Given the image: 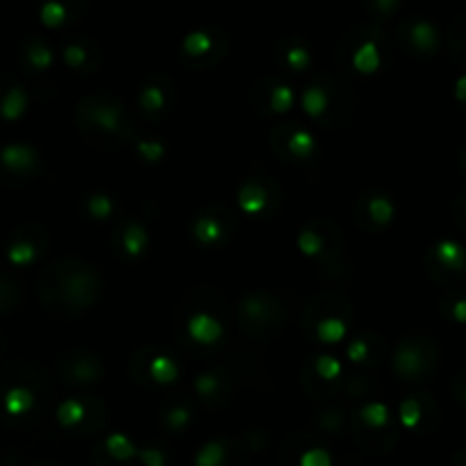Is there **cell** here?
<instances>
[{
  "label": "cell",
  "mask_w": 466,
  "mask_h": 466,
  "mask_svg": "<svg viewBox=\"0 0 466 466\" xmlns=\"http://www.w3.org/2000/svg\"><path fill=\"white\" fill-rule=\"evenodd\" d=\"M85 109H89V121L94 123L96 130L105 132V135H118L123 130V109L121 105H116L114 100H86L82 105Z\"/></svg>",
  "instance_id": "obj_1"
},
{
  "label": "cell",
  "mask_w": 466,
  "mask_h": 466,
  "mask_svg": "<svg viewBox=\"0 0 466 466\" xmlns=\"http://www.w3.org/2000/svg\"><path fill=\"white\" fill-rule=\"evenodd\" d=\"M426 364L428 360L426 355H423V349H419V346L405 344V346H399V350H396L394 367L399 376L419 378L423 373V369H426Z\"/></svg>",
  "instance_id": "obj_2"
},
{
  "label": "cell",
  "mask_w": 466,
  "mask_h": 466,
  "mask_svg": "<svg viewBox=\"0 0 466 466\" xmlns=\"http://www.w3.org/2000/svg\"><path fill=\"white\" fill-rule=\"evenodd\" d=\"M408 41L414 46V50L423 55H432L440 48V32L432 23L414 21L408 27Z\"/></svg>",
  "instance_id": "obj_3"
},
{
  "label": "cell",
  "mask_w": 466,
  "mask_h": 466,
  "mask_svg": "<svg viewBox=\"0 0 466 466\" xmlns=\"http://www.w3.org/2000/svg\"><path fill=\"white\" fill-rule=\"evenodd\" d=\"M432 255L440 262V267L446 273H464L466 271V250L455 241H440V244L432 248Z\"/></svg>",
  "instance_id": "obj_4"
},
{
  "label": "cell",
  "mask_w": 466,
  "mask_h": 466,
  "mask_svg": "<svg viewBox=\"0 0 466 466\" xmlns=\"http://www.w3.org/2000/svg\"><path fill=\"white\" fill-rule=\"evenodd\" d=\"M187 330H189V335L194 337L198 344H214V341L221 337V323H218L214 317H209V314L203 312V314H196V317L191 319Z\"/></svg>",
  "instance_id": "obj_5"
},
{
  "label": "cell",
  "mask_w": 466,
  "mask_h": 466,
  "mask_svg": "<svg viewBox=\"0 0 466 466\" xmlns=\"http://www.w3.org/2000/svg\"><path fill=\"white\" fill-rule=\"evenodd\" d=\"M3 164L9 168V171L25 173V171H30V168L36 167V155H35V150L27 148V146L14 144V146H7V148L3 150Z\"/></svg>",
  "instance_id": "obj_6"
},
{
  "label": "cell",
  "mask_w": 466,
  "mask_h": 466,
  "mask_svg": "<svg viewBox=\"0 0 466 466\" xmlns=\"http://www.w3.org/2000/svg\"><path fill=\"white\" fill-rule=\"evenodd\" d=\"M226 228H223L221 218L217 217H209V214H203V217L196 218L194 223V237L196 241H200V244L209 246V244H218V241L226 237Z\"/></svg>",
  "instance_id": "obj_7"
},
{
  "label": "cell",
  "mask_w": 466,
  "mask_h": 466,
  "mask_svg": "<svg viewBox=\"0 0 466 466\" xmlns=\"http://www.w3.org/2000/svg\"><path fill=\"white\" fill-rule=\"evenodd\" d=\"M268 205V194L262 189L259 182H246L239 191V208L246 214L264 212Z\"/></svg>",
  "instance_id": "obj_8"
},
{
  "label": "cell",
  "mask_w": 466,
  "mask_h": 466,
  "mask_svg": "<svg viewBox=\"0 0 466 466\" xmlns=\"http://www.w3.org/2000/svg\"><path fill=\"white\" fill-rule=\"evenodd\" d=\"M214 46H217V39H214L208 30H198L191 32V35L182 41V53H185L187 57H203V55L212 53Z\"/></svg>",
  "instance_id": "obj_9"
},
{
  "label": "cell",
  "mask_w": 466,
  "mask_h": 466,
  "mask_svg": "<svg viewBox=\"0 0 466 466\" xmlns=\"http://www.w3.org/2000/svg\"><path fill=\"white\" fill-rule=\"evenodd\" d=\"M328 103H330V96H328V91L323 86L314 85L305 89L303 107L305 114H309L312 118H321L328 112Z\"/></svg>",
  "instance_id": "obj_10"
},
{
  "label": "cell",
  "mask_w": 466,
  "mask_h": 466,
  "mask_svg": "<svg viewBox=\"0 0 466 466\" xmlns=\"http://www.w3.org/2000/svg\"><path fill=\"white\" fill-rule=\"evenodd\" d=\"M121 239H123V250H126L127 258H139L144 253V248L148 246V235L141 226L137 223H130L126 226V230L121 232Z\"/></svg>",
  "instance_id": "obj_11"
},
{
  "label": "cell",
  "mask_w": 466,
  "mask_h": 466,
  "mask_svg": "<svg viewBox=\"0 0 466 466\" xmlns=\"http://www.w3.org/2000/svg\"><path fill=\"white\" fill-rule=\"evenodd\" d=\"M353 66L360 73H373L380 66V53H378L376 41H364L353 55Z\"/></svg>",
  "instance_id": "obj_12"
},
{
  "label": "cell",
  "mask_w": 466,
  "mask_h": 466,
  "mask_svg": "<svg viewBox=\"0 0 466 466\" xmlns=\"http://www.w3.org/2000/svg\"><path fill=\"white\" fill-rule=\"evenodd\" d=\"M394 203H391L387 196H373L367 198V214L371 221H376L378 226H387V223L394 218Z\"/></svg>",
  "instance_id": "obj_13"
},
{
  "label": "cell",
  "mask_w": 466,
  "mask_h": 466,
  "mask_svg": "<svg viewBox=\"0 0 466 466\" xmlns=\"http://www.w3.org/2000/svg\"><path fill=\"white\" fill-rule=\"evenodd\" d=\"M287 146H289L291 155H294L296 159H305V157H309V155H312L314 137L309 135V132L296 127V130L291 132L289 137H287Z\"/></svg>",
  "instance_id": "obj_14"
},
{
  "label": "cell",
  "mask_w": 466,
  "mask_h": 466,
  "mask_svg": "<svg viewBox=\"0 0 466 466\" xmlns=\"http://www.w3.org/2000/svg\"><path fill=\"white\" fill-rule=\"evenodd\" d=\"M280 55H282V59H285L287 66L294 68L296 73L305 71V68L312 64V55H309V50L300 44H289Z\"/></svg>",
  "instance_id": "obj_15"
},
{
  "label": "cell",
  "mask_w": 466,
  "mask_h": 466,
  "mask_svg": "<svg viewBox=\"0 0 466 466\" xmlns=\"http://www.w3.org/2000/svg\"><path fill=\"white\" fill-rule=\"evenodd\" d=\"M25 59L30 62L32 68H39V71H46V68L53 64V50L44 44V41H32L25 48Z\"/></svg>",
  "instance_id": "obj_16"
},
{
  "label": "cell",
  "mask_w": 466,
  "mask_h": 466,
  "mask_svg": "<svg viewBox=\"0 0 466 466\" xmlns=\"http://www.w3.org/2000/svg\"><path fill=\"white\" fill-rule=\"evenodd\" d=\"M32 394L27 390H23V387H16V390L9 391L7 396H5V410H7L9 414H14V417H21V414H25L27 410L32 408Z\"/></svg>",
  "instance_id": "obj_17"
},
{
  "label": "cell",
  "mask_w": 466,
  "mask_h": 466,
  "mask_svg": "<svg viewBox=\"0 0 466 466\" xmlns=\"http://www.w3.org/2000/svg\"><path fill=\"white\" fill-rule=\"evenodd\" d=\"M25 105L27 100H25V94H23V89L21 86H14V89L3 98V107H0V112H3V116L7 118V121H14V118H18L23 112H25Z\"/></svg>",
  "instance_id": "obj_18"
},
{
  "label": "cell",
  "mask_w": 466,
  "mask_h": 466,
  "mask_svg": "<svg viewBox=\"0 0 466 466\" xmlns=\"http://www.w3.org/2000/svg\"><path fill=\"white\" fill-rule=\"evenodd\" d=\"M226 462V446L218 441H209L196 455V466H223Z\"/></svg>",
  "instance_id": "obj_19"
},
{
  "label": "cell",
  "mask_w": 466,
  "mask_h": 466,
  "mask_svg": "<svg viewBox=\"0 0 466 466\" xmlns=\"http://www.w3.org/2000/svg\"><path fill=\"white\" fill-rule=\"evenodd\" d=\"M346 335V326L341 319H323L317 326V337L326 344H337Z\"/></svg>",
  "instance_id": "obj_20"
},
{
  "label": "cell",
  "mask_w": 466,
  "mask_h": 466,
  "mask_svg": "<svg viewBox=\"0 0 466 466\" xmlns=\"http://www.w3.org/2000/svg\"><path fill=\"white\" fill-rule=\"evenodd\" d=\"M268 103H271L273 112L282 114L294 105V91L287 85H273L271 94H268Z\"/></svg>",
  "instance_id": "obj_21"
},
{
  "label": "cell",
  "mask_w": 466,
  "mask_h": 466,
  "mask_svg": "<svg viewBox=\"0 0 466 466\" xmlns=\"http://www.w3.org/2000/svg\"><path fill=\"white\" fill-rule=\"evenodd\" d=\"M105 446H107L109 455H112L114 460H132L135 455H139L135 446H132V441L123 435H112Z\"/></svg>",
  "instance_id": "obj_22"
},
{
  "label": "cell",
  "mask_w": 466,
  "mask_h": 466,
  "mask_svg": "<svg viewBox=\"0 0 466 466\" xmlns=\"http://www.w3.org/2000/svg\"><path fill=\"white\" fill-rule=\"evenodd\" d=\"M82 419H85V408H82L77 400H66V403L57 410V421L66 428L77 426Z\"/></svg>",
  "instance_id": "obj_23"
},
{
  "label": "cell",
  "mask_w": 466,
  "mask_h": 466,
  "mask_svg": "<svg viewBox=\"0 0 466 466\" xmlns=\"http://www.w3.org/2000/svg\"><path fill=\"white\" fill-rule=\"evenodd\" d=\"M362 421L367 423L369 428H382L390 421V410L382 403H369L367 408L362 410Z\"/></svg>",
  "instance_id": "obj_24"
},
{
  "label": "cell",
  "mask_w": 466,
  "mask_h": 466,
  "mask_svg": "<svg viewBox=\"0 0 466 466\" xmlns=\"http://www.w3.org/2000/svg\"><path fill=\"white\" fill-rule=\"evenodd\" d=\"M150 376L157 382H173L177 378V367L167 358H157L150 362Z\"/></svg>",
  "instance_id": "obj_25"
},
{
  "label": "cell",
  "mask_w": 466,
  "mask_h": 466,
  "mask_svg": "<svg viewBox=\"0 0 466 466\" xmlns=\"http://www.w3.org/2000/svg\"><path fill=\"white\" fill-rule=\"evenodd\" d=\"M41 21L46 23L48 27H57L66 21V9L59 0H48V3L41 7Z\"/></svg>",
  "instance_id": "obj_26"
},
{
  "label": "cell",
  "mask_w": 466,
  "mask_h": 466,
  "mask_svg": "<svg viewBox=\"0 0 466 466\" xmlns=\"http://www.w3.org/2000/svg\"><path fill=\"white\" fill-rule=\"evenodd\" d=\"M9 259H12V264H18V267H23V264H30L32 259L36 258V248L32 244H27L25 239H18L14 241L12 246H9Z\"/></svg>",
  "instance_id": "obj_27"
},
{
  "label": "cell",
  "mask_w": 466,
  "mask_h": 466,
  "mask_svg": "<svg viewBox=\"0 0 466 466\" xmlns=\"http://www.w3.org/2000/svg\"><path fill=\"white\" fill-rule=\"evenodd\" d=\"M139 105L144 112H159V109H164L162 86H146L139 96Z\"/></svg>",
  "instance_id": "obj_28"
},
{
  "label": "cell",
  "mask_w": 466,
  "mask_h": 466,
  "mask_svg": "<svg viewBox=\"0 0 466 466\" xmlns=\"http://www.w3.org/2000/svg\"><path fill=\"white\" fill-rule=\"evenodd\" d=\"M86 212L91 214V218L96 221H105L112 214V198L109 196H89L86 198Z\"/></svg>",
  "instance_id": "obj_29"
},
{
  "label": "cell",
  "mask_w": 466,
  "mask_h": 466,
  "mask_svg": "<svg viewBox=\"0 0 466 466\" xmlns=\"http://www.w3.org/2000/svg\"><path fill=\"white\" fill-rule=\"evenodd\" d=\"M400 423H403L408 431L417 428L421 423V405L417 399H408L400 405Z\"/></svg>",
  "instance_id": "obj_30"
},
{
  "label": "cell",
  "mask_w": 466,
  "mask_h": 466,
  "mask_svg": "<svg viewBox=\"0 0 466 466\" xmlns=\"http://www.w3.org/2000/svg\"><path fill=\"white\" fill-rule=\"evenodd\" d=\"M64 59H66L68 66L86 68V64H89V50L80 44H68L64 48Z\"/></svg>",
  "instance_id": "obj_31"
},
{
  "label": "cell",
  "mask_w": 466,
  "mask_h": 466,
  "mask_svg": "<svg viewBox=\"0 0 466 466\" xmlns=\"http://www.w3.org/2000/svg\"><path fill=\"white\" fill-rule=\"evenodd\" d=\"M137 148H139L141 157H144L146 162H150V164H157L159 159L164 157V144H162V141L141 139L139 144H137Z\"/></svg>",
  "instance_id": "obj_32"
},
{
  "label": "cell",
  "mask_w": 466,
  "mask_h": 466,
  "mask_svg": "<svg viewBox=\"0 0 466 466\" xmlns=\"http://www.w3.org/2000/svg\"><path fill=\"white\" fill-rule=\"evenodd\" d=\"M317 373L323 380H335L341 373V364L335 358H319L317 362Z\"/></svg>",
  "instance_id": "obj_33"
},
{
  "label": "cell",
  "mask_w": 466,
  "mask_h": 466,
  "mask_svg": "<svg viewBox=\"0 0 466 466\" xmlns=\"http://www.w3.org/2000/svg\"><path fill=\"white\" fill-rule=\"evenodd\" d=\"M300 466H330V455L323 449H312L300 458Z\"/></svg>",
  "instance_id": "obj_34"
},
{
  "label": "cell",
  "mask_w": 466,
  "mask_h": 466,
  "mask_svg": "<svg viewBox=\"0 0 466 466\" xmlns=\"http://www.w3.org/2000/svg\"><path fill=\"white\" fill-rule=\"evenodd\" d=\"M187 423H189V410L173 408L171 412L167 414V426L171 428V431H182Z\"/></svg>",
  "instance_id": "obj_35"
},
{
  "label": "cell",
  "mask_w": 466,
  "mask_h": 466,
  "mask_svg": "<svg viewBox=\"0 0 466 466\" xmlns=\"http://www.w3.org/2000/svg\"><path fill=\"white\" fill-rule=\"evenodd\" d=\"M367 355H369V344L364 339L355 341V344L349 346V358L353 360V362L362 364L364 360H367Z\"/></svg>",
  "instance_id": "obj_36"
},
{
  "label": "cell",
  "mask_w": 466,
  "mask_h": 466,
  "mask_svg": "<svg viewBox=\"0 0 466 466\" xmlns=\"http://www.w3.org/2000/svg\"><path fill=\"white\" fill-rule=\"evenodd\" d=\"M451 317H453L458 323H466V296H462V299H455L453 303H451Z\"/></svg>",
  "instance_id": "obj_37"
},
{
  "label": "cell",
  "mask_w": 466,
  "mask_h": 466,
  "mask_svg": "<svg viewBox=\"0 0 466 466\" xmlns=\"http://www.w3.org/2000/svg\"><path fill=\"white\" fill-rule=\"evenodd\" d=\"M139 458L146 466H164V453H159V451H141Z\"/></svg>",
  "instance_id": "obj_38"
},
{
  "label": "cell",
  "mask_w": 466,
  "mask_h": 466,
  "mask_svg": "<svg viewBox=\"0 0 466 466\" xmlns=\"http://www.w3.org/2000/svg\"><path fill=\"white\" fill-rule=\"evenodd\" d=\"M396 5H399V0H373V7L382 14H391L396 9Z\"/></svg>",
  "instance_id": "obj_39"
},
{
  "label": "cell",
  "mask_w": 466,
  "mask_h": 466,
  "mask_svg": "<svg viewBox=\"0 0 466 466\" xmlns=\"http://www.w3.org/2000/svg\"><path fill=\"white\" fill-rule=\"evenodd\" d=\"M455 98H458L460 103H466V76L460 77L458 85H455Z\"/></svg>",
  "instance_id": "obj_40"
},
{
  "label": "cell",
  "mask_w": 466,
  "mask_h": 466,
  "mask_svg": "<svg viewBox=\"0 0 466 466\" xmlns=\"http://www.w3.org/2000/svg\"><path fill=\"white\" fill-rule=\"evenodd\" d=\"M462 41H464L462 48H464V57H466V21H464V36H462Z\"/></svg>",
  "instance_id": "obj_41"
},
{
  "label": "cell",
  "mask_w": 466,
  "mask_h": 466,
  "mask_svg": "<svg viewBox=\"0 0 466 466\" xmlns=\"http://www.w3.org/2000/svg\"><path fill=\"white\" fill-rule=\"evenodd\" d=\"M462 400L466 403V385H464V390H462Z\"/></svg>",
  "instance_id": "obj_42"
},
{
  "label": "cell",
  "mask_w": 466,
  "mask_h": 466,
  "mask_svg": "<svg viewBox=\"0 0 466 466\" xmlns=\"http://www.w3.org/2000/svg\"><path fill=\"white\" fill-rule=\"evenodd\" d=\"M462 198H464V218H466V194L462 196Z\"/></svg>",
  "instance_id": "obj_43"
},
{
  "label": "cell",
  "mask_w": 466,
  "mask_h": 466,
  "mask_svg": "<svg viewBox=\"0 0 466 466\" xmlns=\"http://www.w3.org/2000/svg\"><path fill=\"white\" fill-rule=\"evenodd\" d=\"M462 167L466 168V153H464V157H462Z\"/></svg>",
  "instance_id": "obj_44"
},
{
  "label": "cell",
  "mask_w": 466,
  "mask_h": 466,
  "mask_svg": "<svg viewBox=\"0 0 466 466\" xmlns=\"http://www.w3.org/2000/svg\"><path fill=\"white\" fill-rule=\"evenodd\" d=\"M462 466H466V462H464V464H462Z\"/></svg>",
  "instance_id": "obj_45"
}]
</instances>
